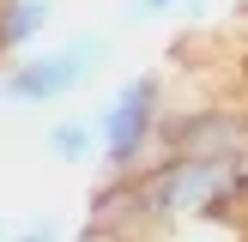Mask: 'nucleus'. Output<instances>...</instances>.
I'll use <instances>...</instances> for the list:
<instances>
[{
    "mask_svg": "<svg viewBox=\"0 0 248 242\" xmlns=\"http://www.w3.org/2000/svg\"><path fill=\"white\" fill-rule=\"evenodd\" d=\"M103 43H73V48H61V55H48V60H31V67H18L6 79V97H31V103H43V97H61V91H73V85L91 73V55Z\"/></svg>",
    "mask_w": 248,
    "mask_h": 242,
    "instance_id": "nucleus-1",
    "label": "nucleus"
},
{
    "mask_svg": "<svg viewBox=\"0 0 248 242\" xmlns=\"http://www.w3.org/2000/svg\"><path fill=\"white\" fill-rule=\"evenodd\" d=\"M140 12H157V6H176V0H133Z\"/></svg>",
    "mask_w": 248,
    "mask_h": 242,
    "instance_id": "nucleus-6",
    "label": "nucleus"
},
{
    "mask_svg": "<svg viewBox=\"0 0 248 242\" xmlns=\"http://www.w3.org/2000/svg\"><path fill=\"white\" fill-rule=\"evenodd\" d=\"M97 133H103V127H91V121H61V127L48 133V151H55V157H67V164H79V157H91Z\"/></svg>",
    "mask_w": 248,
    "mask_h": 242,
    "instance_id": "nucleus-4",
    "label": "nucleus"
},
{
    "mask_svg": "<svg viewBox=\"0 0 248 242\" xmlns=\"http://www.w3.org/2000/svg\"><path fill=\"white\" fill-rule=\"evenodd\" d=\"M218 182H224V164H182L157 182V206H188L200 194H212Z\"/></svg>",
    "mask_w": 248,
    "mask_h": 242,
    "instance_id": "nucleus-3",
    "label": "nucleus"
},
{
    "mask_svg": "<svg viewBox=\"0 0 248 242\" xmlns=\"http://www.w3.org/2000/svg\"><path fill=\"white\" fill-rule=\"evenodd\" d=\"M43 18H48V6H43V0H31V6H12V24H6V43H18V36L43 30Z\"/></svg>",
    "mask_w": 248,
    "mask_h": 242,
    "instance_id": "nucleus-5",
    "label": "nucleus"
},
{
    "mask_svg": "<svg viewBox=\"0 0 248 242\" xmlns=\"http://www.w3.org/2000/svg\"><path fill=\"white\" fill-rule=\"evenodd\" d=\"M145 121H152V85L133 79L127 91L109 103V115H103V145H109V157H133V151H140Z\"/></svg>",
    "mask_w": 248,
    "mask_h": 242,
    "instance_id": "nucleus-2",
    "label": "nucleus"
}]
</instances>
